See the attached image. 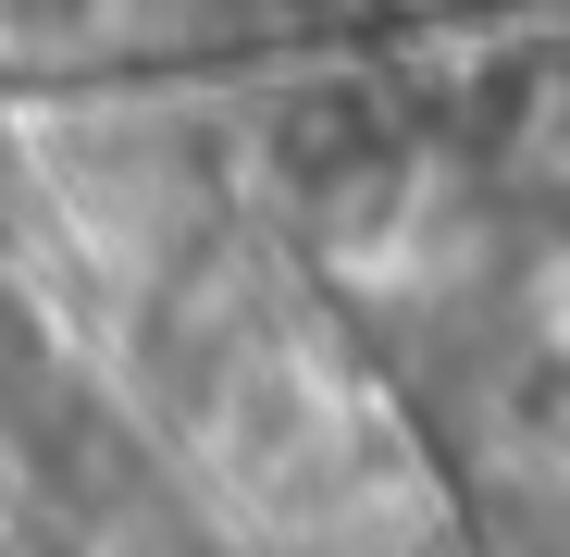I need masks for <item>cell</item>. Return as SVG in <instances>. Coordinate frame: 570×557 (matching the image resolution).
Here are the masks:
<instances>
[{
    "label": "cell",
    "mask_w": 570,
    "mask_h": 557,
    "mask_svg": "<svg viewBox=\"0 0 570 557\" xmlns=\"http://www.w3.org/2000/svg\"><path fill=\"white\" fill-rule=\"evenodd\" d=\"M87 0H0V26H75Z\"/></svg>",
    "instance_id": "cell-1"
}]
</instances>
